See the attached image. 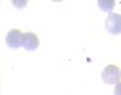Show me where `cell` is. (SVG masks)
I'll return each mask as SVG.
<instances>
[{
	"instance_id": "cell-1",
	"label": "cell",
	"mask_w": 121,
	"mask_h": 95,
	"mask_svg": "<svg viewBox=\"0 0 121 95\" xmlns=\"http://www.w3.org/2000/svg\"><path fill=\"white\" fill-rule=\"evenodd\" d=\"M101 79L105 84H119V79H121V70L119 66L116 65H108L103 68L101 72Z\"/></svg>"
},
{
	"instance_id": "cell-2",
	"label": "cell",
	"mask_w": 121,
	"mask_h": 95,
	"mask_svg": "<svg viewBox=\"0 0 121 95\" xmlns=\"http://www.w3.org/2000/svg\"><path fill=\"white\" fill-rule=\"evenodd\" d=\"M105 29L108 30V34H121V15L108 13L105 20Z\"/></svg>"
},
{
	"instance_id": "cell-3",
	"label": "cell",
	"mask_w": 121,
	"mask_h": 95,
	"mask_svg": "<svg viewBox=\"0 0 121 95\" xmlns=\"http://www.w3.org/2000/svg\"><path fill=\"white\" fill-rule=\"evenodd\" d=\"M5 43L9 49H18V47H24V34H22V30L18 29H13L7 32L5 36Z\"/></svg>"
},
{
	"instance_id": "cell-4",
	"label": "cell",
	"mask_w": 121,
	"mask_h": 95,
	"mask_svg": "<svg viewBox=\"0 0 121 95\" xmlns=\"http://www.w3.org/2000/svg\"><path fill=\"white\" fill-rule=\"evenodd\" d=\"M40 45V40L35 32H24V49L25 50H36Z\"/></svg>"
},
{
	"instance_id": "cell-5",
	"label": "cell",
	"mask_w": 121,
	"mask_h": 95,
	"mask_svg": "<svg viewBox=\"0 0 121 95\" xmlns=\"http://www.w3.org/2000/svg\"><path fill=\"white\" fill-rule=\"evenodd\" d=\"M99 7L105 11H110L112 7H114V2H108V4H105V2H99Z\"/></svg>"
},
{
	"instance_id": "cell-6",
	"label": "cell",
	"mask_w": 121,
	"mask_h": 95,
	"mask_svg": "<svg viewBox=\"0 0 121 95\" xmlns=\"http://www.w3.org/2000/svg\"><path fill=\"white\" fill-rule=\"evenodd\" d=\"M114 95H121V83L116 84V88H114Z\"/></svg>"
}]
</instances>
